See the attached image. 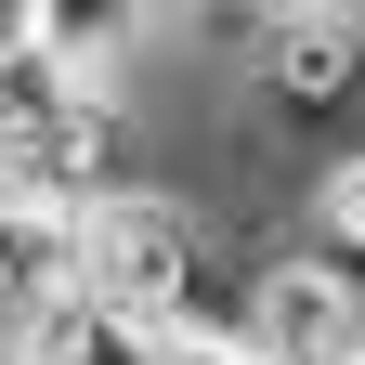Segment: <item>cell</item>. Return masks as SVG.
<instances>
[{"mask_svg": "<svg viewBox=\"0 0 365 365\" xmlns=\"http://www.w3.org/2000/svg\"><path fill=\"white\" fill-rule=\"evenodd\" d=\"M248 78H261V105L287 130L352 118L365 105V0H274L248 26Z\"/></svg>", "mask_w": 365, "mask_h": 365, "instance_id": "cell-3", "label": "cell"}, {"mask_svg": "<svg viewBox=\"0 0 365 365\" xmlns=\"http://www.w3.org/2000/svg\"><path fill=\"white\" fill-rule=\"evenodd\" d=\"M196 14H209V26H261L274 0H196Z\"/></svg>", "mask_w": 365, "mask_h": 365, "instance_id": "cell-8", "label": "cell"}, {"mask_svg": "<svg viewBox=\"0 0 365 365\" xmlns=\"http://www.w3.org/2000/svg\"><path fill=\"white\" fill-rule=\"evenodd\" d=\"M39 339H53V287L0 274V365H39Z\"/></svg>", "mask_w": 365, "mask_h": 365, "instance_id": "cell-7", "label": "cell"}, {"mask_svg": "<svg viewBox=\"0 0 365 365\" xmlns=\"http://www.w3.org/2000/svg\"><path fill=\"white\" fill-rule=\"evenodd\" d=\"M352 365H365V352H352Z\"/></svg>", "mask_w": 365, "mask_h": 365, "instance_id": "cell-9", "label": "cell"}, {"mask_svg": "<svg viewBox=\"0 0 365 365\" xmlns=\"http://www.w3.org/2000/svg\"><path fill=\"white\" fill-rule=\"evenodd\" d=\"M39 365H182L170 327H144V313H105V300H53V339H39Z\"/></svg>", "mask_w": 365, "mask_h": 365, "instance_id": "cell-5", "label": "cell"}, {"mask_svg": "<svg viewBox=\"0 0 365 365\" xmlns=\"http://www.w3.org/2000/svg\"><path fill=\"white\" fill-rule=\"evenodd\" d=\"M365 352V274L327 248H248V365H352Z\"/></svg>", "mask_w": 365, "mask_h": 365, "instance_id": "cell-2", "label": "cell"}, {"mask_svg": "<svg viewBox=\"0 0 365 365\" xmlns=\"http://www.w3.org/2000/svg\"><path fill=\"white\" fill-rule=\"evenodd\" d=\"M26 39L91 91H130V66L157 53V0H26Z\"/></svg>", "mask_w": 365, "mask_h": 365, "instance_id": "cell-4", "label": "cell"}, {"mask_svg": "<svg viewBox=\"0 0 365 365\" xmlns=\"http://www.w3.org/2000/svg\"><path fill=\"white\" fill-rule=\"evenodd\" d=\"M144 170V118L130 91L66 78L39 39H0V182H53V196H105Z\"/></svg>", "mask_w": 365, "mask_h": 365, "instance_id": "cell-1", "label": "cell"}, {"mask_svg": "<svg viewBox=\"0 0 365 365\" xmlns=\"http://www.w3.org/2000/svg\"><path fill=\"white\" fill-rule=\"evenodd\" d=\"M300 248H327L339 274H365V157H339V170H313L300 182V222H287Z\"/></svg>", "mask_w": 365, "mask_h": 365, "instance_id": "cell-6", "label": "cell"}]
</instances>
